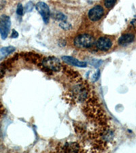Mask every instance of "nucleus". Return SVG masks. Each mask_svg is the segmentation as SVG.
<instances>
[{
  "label": "nucleus",
  "instance_id": "f257e3e1",
  "mask_svg": "<svg viewBox=\"0 0 136 153\" xmlns=\"http://www.w3.org/2000/svg\"><path fill=\"white\" fill-rule=\"evenodd\" d=\"M95 43L93 37L88 33H83L78 36L74 39V44L78 48H89Z\"/></svg>",
  "mask_w": 136,
  "mask_h": 153
},
{
  "label": "nucleus",
  "instance_id": "f03ea898",
  "mask_svg": "<svg viewBox=\"0 0 136 153\" xmlns=\"http://www.w3.org/2000/svg\"><path fill=\"white\" fill-rule=\"evenodd\" d=\"M42 65L44 70L47 71H59L61 69L60 61L54 56H48L44 58L42 61Z\"/></svg>",
  "mask_w": 136,
  "mask_h": 153
},
{
  "label": "nucleus",
  "instance_id": "7ed1b4c3",
  "mask_svg": "<svg viewBox=\"0 0 136 153\" xmlns=\"http://www.w3.org/2000/svg\"><path fill=\"white\" fill-rule=\"evenodd\" d=\"M11 26V20L10 16L7 15L0 17V36L3 39H6L8 36L10 29Z\"/></svg>",
  "mask_w": 136,
  "mask_h": 153
},
{
  "label": "nucleus",
  "instance_id": "20e7f679",
  "mask_svg": "<svg viewBox=\"0 0 136 153\" xmlns=\"http://www.w3.org/2000/svg\"><path fill=\"white\" fill-rule=\"evenodd\" d=\"M36 8L41 15L44 23H48L51 16V11L48 5L44 2L39 1L36 5Z\"/></svg>",
  "mask_w": 136,
  "mask_h": 153
},
{
  "label": "nucleus",
  "instance_id": "39448f33",
  "mask_svg": "<svg viewBox=\"0 0 136 153\" xmlns=\"http://www.w3.org/2000/svg\"><path fill=\"white\" fill-rule=\"evenodd\" d=\"M103 14H104V10L100 5H97L90 10L88 16L91 21L95 22L102 18Z\"/></svg>",
  "mask_w": 136,
  "mask_h": 153
},
{
  "label": "nucleus",
  "instance_id": "423d86ee",
  "mask_svg": "<svg viewBox=\"0 0 136 153\" xmlns=\"http://www.w3.org/2000/svg\"><path fill=\"white\" fill-rule=\"evenodd\" d=\"M96 46L99 50L102 51H106L110 49L112 46V42L110 38L106 37H101L98 39L96 42Z\"/></svg>",
  "mask_w": 136,
  "mask_h": 153
},
{
  "label": "nucleus",
  "instance_id": "0eeeda50",
  "mask_svg": "<svg viewBox=\"0 0 136 153\" xmlns=\"http://www.w3.org/2000/svg\"><path fill=\"white\" fill-rule=\"evenodd\" d=\"M62 59L64 62L69 64V65L76 66V67L78 68H86L87 66V63L84 61H81L78 60L77 59L73 57V56H63Z\"/></svg>",
  "mask_w": 136,
  "mask_h": 153
},
{
  "label": "nucleus",
  "instance_id": "6e6552de",
  "mask_svg": "<svg viewBox=\"0 0 136 153\" xmlns=\"http://www.w3.org/2000/svg\"><path fill=\"white\" fill-rule=\"evenodd\" d=\"M135 36L132 33H126L120 37L118 39V44L120 46H126L133 42Z\"/></svg>",
  "mask_w": 136,
  "mask_h": 153
},
{
  "label": "nucleus",
  "instance_id": "1a4fd4ad",
  "mask_svg": "<svg viewBox=\"0 0 136 153\" xmlns=\"http://www.w3.org/2000/svg\"><path fill=\"white\" fill-rule=\"evenodd\" d=\"M15 51V48L14 46H6L0 48V61L7 57L8 55Z\"/></svg>",
  "mask_w": 136,
  "mask_h": 153
},
{
  "label": "nucleus",
  "instance_id": "9d476101",
  "mask_svg": "<svg viewBox=\"0 0 136 153\" xmlns=\"http://www.w3.org/2000/svg\"><path fill=\"white\" fill-rule=\"evenodd\" d=\"M53 17L54 19L56 20V21H65L67 20V16L65 14L61 13V12H56V13L54 14Z\"/></svg>",
  "mask_w": 136,
  "mask_h": 153
},
{
  "label": "nucleus",
  "instance_id": "9b49d317",
  "mask_svg": "<svg viewBox=\"0 0 136 153\" xmlns=\"http://www.w3.org/2000/svg\"><path fill=\"white\" fill-rule=\"evenodd\" d=\"M59 26L61 29H64V30H70V29L72 28V26L70 23H69L66 21H61L60 23H59Z\"/></svg>",
  "mask_w": 136,
  "mask_h": 153
},
{
  "label": "nucleus",
  "instance_id": "f8f14e48",
  "mask_svg": "<svg viewBox=\"0 0 136 153\" xmlns=\"http://www.w3.org/2000/svg\"><path fill=\"white\" fill-rule=\"evenodd\" d=\"M117 0H105L104 1V6L107 8H111L115 4Z\"/></svg>",
  "mask_w": 136,
  "mask_h": 153
},
{
  "label": "nucleus",
  "instance_id": "ddd939ff",
  "mask_svg": "<svg viewBox=\"0 0 136 153\" xmlns=\"http://www.w3.org/2000/svg\"><path fill=\"white\" fill-rule=\"evenodd\" d=\"M16 13L19 16H22L24 13V8L23 6H22L21 4H19L17 6V9H16Z\"/></svg>",
  "mask_w": 136,
  "mask_h": 153
},
{
  "label": "nucleus",
  "instance_id": "4468645a",
  "mask_svg": "<svg viewBox=\"0 0 136 153\" xmlns=\"http://www.w3.org/2000/svg\"><path fill=\"white\" fill-rule=\"evenodd\" d=\"M33 4L32 2H29V3H27L25 6V10L26 12H31L32 10H33Z\"/></svg>",
  "mask_w": 136,
  "mask_h": 153
},
{
  "label": "nucleus",
  "instance_id": "2eb2a0df",
  "mask_svg": "<svg viewBox=\"0 0 136 153\" xmlns=\"http://www.w3.org/2000/svg\"><path fill=\"white\" fill-rule=\"evenodd\" d=\"M100 71H97V72H96L95 74H93V82H96L99 78H100Z\"/></svg>",
  "mask_w": 136,
  "mask_h": 153
},
{
  "label": "nucleus",
  "instance_id": "dca6fc26",
  "mask_svg": "<svg viewBox=\"0 0 136 153\" xmlns=\"http://www.w3.org/2000/svg\"><path fill=\"white\" fill-rule=\"evenodd\" d=\"M11 38H18L19 37V33H18V32H17L16 30H12V34H11Z\"/></svg>",
  "mask_w": 136,
  "mask_h": 153
},
{
  "label": "nucleus",
  "instance_id": "f3484780",
  "mask_svg": "<svg viewBox=\"0 0 136 153\" xmlns=\"http://www.w3.org/2000/svg\"><path fill=\"white\" fill-rule=\"evenodd\" d=\"M131 23H132V25L135 28H136V19H133L132 21V22H131Z\"/></svg>",
  "mask_w": 136,
  "mask_h": 153
}]
</instances>
